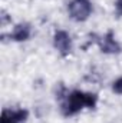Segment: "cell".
<instances>
[{
    "instance_id": "6da1fadb",
    "label": "cell",
    "mask_w": 122,
    "mask_h": 123,
    "mask_svg": "<svg viewBox=\"0 0 122 123\" xmlns=\"http://www.w3.org/2000/svg\"><path fill=\"white\" fill-rule=\"evenodd\" d=\"M98 100H99L98 93L72 89L68 93V96L59 103V110L62 116L72 117L81 113L83 109H95L98 106Z\"/></svg>"
},
{
    "instance_id": "7a4b0ae2",
    "label": "cell",
    "mask_w": 122,
    "mask_h": 123,
    "mask_svg": "<svg viewBox=\"0 0 122 123\" xmlns=\"http://www.w3.org/2000/svg\"><path fill=\"white\" fill-rule=\"evenodd\" d=\"M93 4L91 0H70L68 3V14L76 23H83L92 16Z\"/></svg>"
},
{
    "instance_id": "3957f363",
    "label": "cell",
    "mask_w": 122,
    "mask_h": 123,
    "mask_svg": "<svg viewBox=\"0 0 122 123\" xmlns=\"http://www.w3.org/2000/svg\"><path fill=\"white\" fill-rule=\"evenodd\" d=\"M96 46L99 47L101 53L109 55V56H116L122 53L121 43L115 39V34L112 30H108L105 34L96 37Z\"/></svg>"
},
{
    "instance_id": "277c9868",
    "label": "cell",
    "mask_w": 122,
    "mask_h": 123,
    "mask_svg": "<svg viewBox=\"0 0 122 123\" xmlns=\"http://www.w3.org/2000/svg\"><path fill=\"white\" fill-rule=\"evenodd\" d=\"M52 43H53V47L55 50L61 55V56H69L72 53V49H73V40H72V36L70 33L63 29H58V30L53 33V39H52Z\"/></svg>"
},
{
    "instance_id": "5b68a950",
    "label": "cell",
    "mask_w": 122,
    "mask_h": 123,
    "mask_svg": "<svg viewBox=\"0 0 122 123\" xmlns=\"http://www.w3.org/2000/svg\"><path fill=\"white\" fill-rule=\"evenodd\" d=\"M32 33H33V27L29 22H20L16 23L12 30L9 31V39L14 43H23L30 40Z\"/></svg>"
},
{
    "instance_id": "8992f818",
    "label": "cell",
    "mask_w": 122,
    "mask_h": 123,
    "mask_svg": "<svg viewBox=\"0 0 122 123\" xmlns=\"http://www.w3.org/2000/svg\"><path fill=\"white\" fill-rule=\"evenodd\" d=\"M29 110L19 107V109H3L0 123H26L29 119Z\"/></svg>"
},
{
    "instance_id": "52a82bcc",
    "label": "cell",
    "mask_w": 122,
    "mask_h": 123,
    "mask_svg": "<svg viewBox=\"0 0 122 123\" xmlns=\"http://www.w3.org/2000/svg\"><path fill=\"white\" fill-rule=\"evenodd\" d=\"M52 92H53V96H55L56 102H58V103H61L62 100L68 96V93L70 92V90H69V87H68L63 82H58V83H55V86H53Z\"/></svg>"
},
{
    "instance_id": "ba28073f",
    "label": "cell",
    "mask_w": 122,
    "mask_h": 123,
    "mask_svg": "<svg viewBox=\"0 0 122 123\" xmlns=\"http://www.w3.org/2000/svg\"><path fill=\"white\" fill-rule=\"evenodd\" d=\"M111 90L118 94V96H122V76L116 77L112 83H111Z\"/></svg>"
},
{
    "instance_id": "9c48e42d",
    "label": "cell",
    "mask_w": 122,
    "mask_h": 123,
    "mask_svg": "<svg viewBox=\"0 0 122 123\" xmlns=\"http://www.w3.org/2000/svg\"><path fill=\"white\" fill-rule=\"evenodd\" d=\"M0 20H1V25L6 26L9 23H12V16L6 12V10H1V16H0Z\"/></svg>"
},
{
    "instance_id": "30bf717a",
    "label": "cell",
    "mask_w": 122,
    "mask_h": 123,
    "mask_svg": "<svg viewBox=\"0 0 122 123\" xmlns=\"http://www.w3.org/2000/svg\"><path fill=\"white\" fill-rule=\"evenodd\" d=\"M115 13L118 17L122 16V0H115Z\"/></svg>"
}]
</instances>
